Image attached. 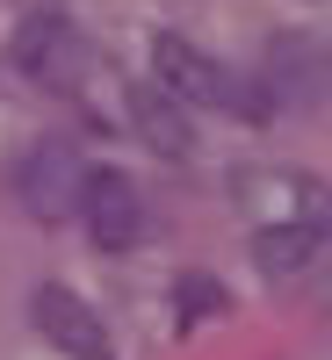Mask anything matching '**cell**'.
I'll use <instances>...</instances> for the list:
<instances>
[{"mask_svg": "<svg viewBox=\"0 0 332 360\" xmlns=\"http://www.w3.org/2000/svg\"><path fill=\"white\" fill-rule=\"evenodd\" d=\"M87 173H94V166H87L66 137H37L22 152V166H15V202L37 224H66L80 209V195H87Z\"/></svg>", "mask_w": 332, "mask_h": 360, "instance_id": "277c9868", "label": "cell"}, {"mask_svg": "<svg viewBox=\"0 0 332 360\" xmlns=\"http://www.w3.org/2000/svg\"><path fill=\"white\" fill-rule=\"evenodd\" d=\"M123 115H130V130L152 144L159 159H188V152H195L188 108H180L173 94H159V86H123Z\"/></svg>", "mask_w": 332, "mask_h": 360, "instance_id": "ba28073f", "label": "cell"}, {"mask_svg": "<svg viewBox=\"0 0 332 360\" xmlns=\"http://www.w3.org/2000/svg\"><path fill=\"white\" fill-rule=\"evenodd\" d=\"M173 310H180V332H188L195 317H209V310H224V288L209 281V274H188V281L173 288Z\"/></svg>", "mask_w": 332, "mask_h": 360, "instance_id": "30bf717a", "label": "cell"}, {"mask_svg": "<svg viewBox=\"0 0 332 360\" xmlns=\"http://www.w3.org/2000/svg\"><path fill=\"white\" fill-rule=\"evenodd\" d=\"M152 79H159V94H173L180 108H231V115H246V123H267V115H275L260 86L231 79L202 44L173 37V29H159V37H152Z\"/></svg>", "mask_w": 332, "mask_h": 360, "instance_id": "6da1fadb", "label": "cell"}, {"mask_svg": "<svg viewBox=\"0 0 332 360\" xmlns=\"http://www.w3.org/2000/svg\"><path fill=\"white\" fill-rule=\"evenodd\" d=\"M80 217H87V238L102 252H130L145 238V202H137V180L116 173V166H94L87 173V195H80Z\"/></svg>", "mask_w": 332, "mask_h": 360, "instance_id": "8992f818", "label": "cell"}, {"mask_svg": "<svg viewBox=\"0 0 332 360\" xmlns=\"http://www.w3.org/2000/svg\"><path fill=\"white\" fill-rule=\"evenodd\" d=\"M260 94H267V108L318 115L332 101V44L318 29H275L260 51Z\"/></svg>", "mask_w": 332, "mask_h": 360, "instance_id": "7a4b0ae2", "label": "cell"}, {"mask_svg": "<svg viewBox=\"0 0 332 360\" xmlns=\"http://www.w3.org/2000/svg\"><path fill=\"white\" fill-rule=\"evenodd\" d=\"M29 317H37V332H44L58 353H66V360H102V353H109L102 317L87 310L66 281H44V288H37V303H29Z\"/></svg>", "mask_w": 332, "mask_h": 360, "instance_id": "52a82bcc", "label": "cell"}, {"mask_svg": "<svg viewBox=\"0 0 332 360\" xmlns=\"http://www.w3.org/2000/svg\"><path fill=\"white\" fill-rule=\"evenodd\" d=\"M318 245H325V238H311V231L267 224V231H253V266H260L267 281H296V274H311V266H318Z\"/></svg>", "mask_w": 332, "mask_h": 360, "instance_id": "9c48e42d", "label": "cell"}, {"mask_svg": "<svg viewBox=\"0 0 332 360\" xmlns=\"http://www.w3.org/2000/svg\"><path fill=\"white\" fill-rule=\"evenodd\" d=\"M15 58H22V72L37 86H51V94H80L87 72H94V51H87V37L66 15H29L22 37H15Z\"/></svg>", "mask_w": 332, "mask_h": 360, "instance_id": "5b68a950", "label": "cell"}, {"mask_svg": "<svg viewBox=\"0 0 332 360\" xmlns=\"http://www.w3.org/2000/svg\"><path fill=\"white\" fill-rule=\"evenodd\" d=\"M238 209L253 217V231L282 224V231H311V238H332V188L318 173H246L238 180Z\"/></svg>", "mask_w": 332, "mask_h": 360, "instance_id": "3957f363", "label": "cell"}]
</instances>
